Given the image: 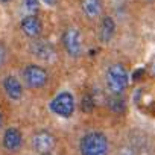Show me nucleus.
Segmentation results:
<instances>
[{"mask_svg": "<svg viewBox=\"0 0 155 155\" xmlns=\"http://www.w3.org/2000/svg\"><path fill=\"white\" fill-rule=\"evenodd\" d=\"M31 147L38 155L46 153V152H52L56 147V137L49 129H38L31 137Z\"/></svg>", "mask_w": 155, "mask_h": 155, "instance_id": "obj_7", "label": "nucleus"}, {"mask_svg": "<svg viewBox=\"0 0 155 155\" xmlns=\"http://www.w3.org/2000/svg\"><path fill=\"white\" fill-rule=\"evenodd\" d=\"M81 155H108L110 140L102 131H88L79 140Z\"/></svg>", "mask_w": 155, "mask_h": 155, "instance_id": "obj_2", "label": "nucleus"}, {"mask_svg": "<svg viewBox=\"0 0 155 155\" xmlns=\"http://www.w3.org/2000/svg\"><path fill=\"white\" fill-rule=\"evenodd\" d=\"M94 107H96V102L91 97V94H84L81 99V110L84 113H91L94 110Z\"/></svg>", "mask_w": 155, "mask_h": 155, "instance_id": "obj_15", "label": "nucleus"}, {"mask_svg": "<svg viewBox=\"0 0 155 155\" xmlns=\"http://www.w3.org/2000/svg\"><path fill=\"white\" fill-rule=\"evenodd\" d=\"M2 88L6 97L12 102H20L25 96V85L15 74H6L2 81Z\"/></svg>", "mask_w": 155, "mask_h": 155, "instance_id": "obj_8", "label": "nucleus"}, {"mask_svg": "<svg viewBox=\"0 0 155 155\" xmlns=\"http://www.w3.org/2000/svg\"><path fill=\"white\" fill-rule=\"evenodd\" d=\"M23 132L17 128V126H8L5 131H3V135H2V146L6 152L9 153H15L21 149L23 146Z\"/></svg>", "mask_w": 155, "mask_h": 155, "instance_id": "obj_10", "label": "nucleus"}, {"mask_svg": "<svg viewBox=\"0 0 155 155\" xmlns=\"http://www.w3.org/2000/svg\"><path fill=\"white\" fill-rule=\"evenodd\" d=\"M21 79L28 88L41 90L49 84L50 74L46 67H43L37 62H31V64L25 65V68L21 70Z\"/></svg>", "mask_w": 155, "mask_h": 155, "instance_id": "obj_4", "label": "nucleus"}, {"mask_svg": "<svg viewBox=\"0 0 155 155\" xmlns=\"http://www.w3.org/2000/svg\"><path fill=\"white\" fill-rule=\"evenodd\" d=\"M29 52H31V55L35 59H38L41 62H53L56 59V49H55V46L49 40H44L41 37L31 40Z\"/></svg>", "mask_w": 155, "mask_h": 155, "instance_id": "obj_6", "label": "nucleus"}, {"mask_svg": "<svg viewBox=\"0 0 155 155\" xmlns=\"http://www.w3.org/2000/svg\"><path fill=\"white\" fill-rule=\"evenodd\" d=\"M108 108L114 114H123L126 111V101L123 96H110L108 97Z\"/></svg>", "mask_w": 155, "mask_h": 155, "instance_id": "obj_13", "label": "nucleus"}, {"mask_svg": "<svg viewBox=\"0 0 155 155\" xmlns=\"http://www.w3.org/2000/svg\"><path fill=\"white\" fill-rule=\"evenodd\" d=\"M117 155H140V153H138V149L134 144H123L119 149Z\"/></svg>", "mask_w": 155, "mask_h": 155, "instance_id": "obj_16", "label": "nucleus"}, {"mask_svg": "<svg viewBox=\"0 0 155 155\" xmlns=\"http://www.w3.org/2000/svg\"><path fill=\"white\" fill-rule=\"evenodd\" d=\"M40 2H41L43 5L49 6V8H55V6L58 5V0H40Z\"/></svg>", "mask_w": 155, "mask_h": 155, "instance_id": "obj_18", "label": "nucleus"}, {"mask_svg": "<svg viewBox=\"0 0 155 155\" xmlns=\"http://www.w3.org/2000/svg\"><path fill=\"white\" fill-rule=\"evenodd\" d=\"M61 44L67 56L78 59L84 55V40L82 34L76 26H67L61 34Z\"/></svg>", "mask_w": 155, "mask_h": 155, "instance_id": "obj_3", "label": "nucleus"}, {"mask_svg": "<svg viewBox=\"0 0 155 155\" xmlns=\"http://www.w3.org/2000/svg\"><path fill=\"white\" fill-rule=\"evenodd\" d=\"M105 90L110 96H125L129 88L131 76L123 62H111L104 74Z\"/></svg>", "mask_w": 155, "mask_h": 155, "instance_id": "obj_1", "label": "nucleus"}, {"mask_svg": "<svg viewBox=\"0 0 155 155\" xmlns=\"http://www.w3.org/2000/svg\"><path fill=\"white\" fill-rule=\"evenodd\" d=\"M116 31H117V25H116V20L105 14L99 18V29H97V38L101 41V44H110L113 43L114 37H116Z\"/></svg>", "mask_w": 155, "mask_h": 155, "instance_id": "obj_11", "label": "nucleus"}, {"mask_svg": "<svg viewBox=\"0 0 155 155\" xmlns=\"http://www.w3.org/2000/svg\"><path fill=\"white\" fill-rule=\"evenodd\" d=\"M0 2H2V3H9L11 0H0Z\"/></svg>", "mask_w": 155, "mask_h": 155, "instance_id": "obj_20", "label": "nucleus"}, {"mask_svg": "<svg viewBox=\"0 0 155 155\" xmlns=\"http://www.w3.org/2000/svg\"><path fill=\"white\" fill-rule=\"evenodd\" d=\"M40 155H53L52 152H46V153H40Z\"/></svg>", "mask_w": 155, "mask_h": 155, "instance_id": "obj_21", "label": "nucleus"}, {"mask_svg": "<svg viewBox=\"0 0 155 155\" xmlns=\"http://www.w3.org/2000/svg\"><path fill=\"white\" fill-rule=\"evenodd\" d=\"M40 3V0H21V9L26 14H38Z\"/></svg>", "mask_w": 155, "mask_h": 155, "instance_id": "obj_14", "label": "nucleus"}, {"mask_svg": "<svg viewBox=\"0 0 155 155\" xmlns=\"http://www.w3.org/2000/svg\"><path fill=\"white\" fill-rule=\"evenodd\" d=\"M20 31L29 40L40 38L43 34V21L38 14H26L20 20Z\"/></svg>", "mask_w": 155, "mask_h": 155, "instance_id": "obj_9", "label": "nucleus"}, {"mask_svg": "<svg viewBox=\"0 0 155 155\" xmlns=\"http://www.w3.org/2000/svg\"><path fill=\"white\" fill-rule=\"evenodd\" d=\"M3 128V113L0 111V129Z\"/></svg>", "mask_w": 155, "mask_h": 155, "instance_id": "obj_19", "label": "nucleus"}, {"mask_svg": "<svg viewBox=\"0 0 155 155\" xmlns=\"http://www.w3.org/2000/svg\"><path fill=\"white\" fill-rule=\"evenodd\" d=\"M6 58H8V50H6V47H5L2 43H0V68L5 65Z\"/></svg>", "mask_w": 155, "mask_h": 155, "instance_id": "obj_17", "label": "nucleus"}, {"mask_svg": "<svg viewBox=\"0 0 155 155\" xmlns=\"http://www.w3.org/2000/svg\"><path fill=\"white\" fill-rule=\"evenodd\" d=\"M144 2H147V3H152V2H155V0H144Z\"/></svg>", "mask_w": 155, "mask_h": 155, "instance_id": "obj_22", "label": "nucleus"}, {"mask_svg": "<svg viewBox=\"0 0 155 155\" xmlns=\"http://www.w3.org/2000/svg\"><path fill=\"white\" fill-rule=\"evenodd\" d=\"M49 111L61 119L73 117V114L76 111V99H74L73 93L64 90V91H59L58 94H55L49 102Z\"/></svg>", "mask_w": 155, "mask_h": 155, "instance_id": "obj_5", "label": "nucleus"}, {"mask_svg": "<svg viewBox=\"0 0 155 155\" xmlns=\"http://www.w3.org/2000/svg\"><path fill=\"white\" fill-rule=\"evenodd\" d=\"M104 0H81V12L88 20H97L104 14Z\"/></svg>", "mask_w": 155, "mask_h": 155, "instance_id": "obj_12", "label": "nucleus"}]
</instances>
